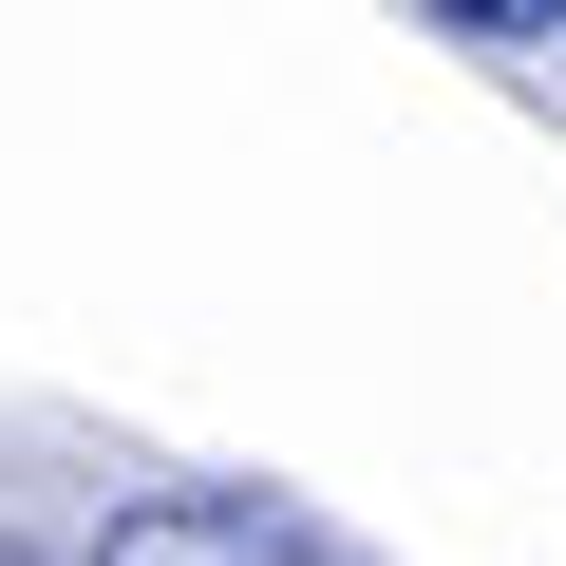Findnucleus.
<instances>
[{"instance_id": "obj_2", "label": "nucleus", "mask_w": 566, "mask_h": 566, "mask_svg": "<svg viewBox=\"0 0 566 566\" xmlns=\"http://www.w3.org/2000/svg\"><path fill=\"white\" fill-rule=\"evenodd\" d=\"M434 39H472V57H547L566 0H434Z\"/></svg>"}, {"instance_id": "obj_1", "label": "nucleus", "mask_w": 566, "mask_h": 566, "mask_svg": "<svg viewBox=\"0 0 566 566\" xmlns=\"http://www.w3.org/2000/svg\"><path fill=\"white\" fill-rule=\"evenodd\" d=\"M95 566H359V547L303 528V510H264V491H151V510L95 528Z\"/></svg>"}]
</instances>
